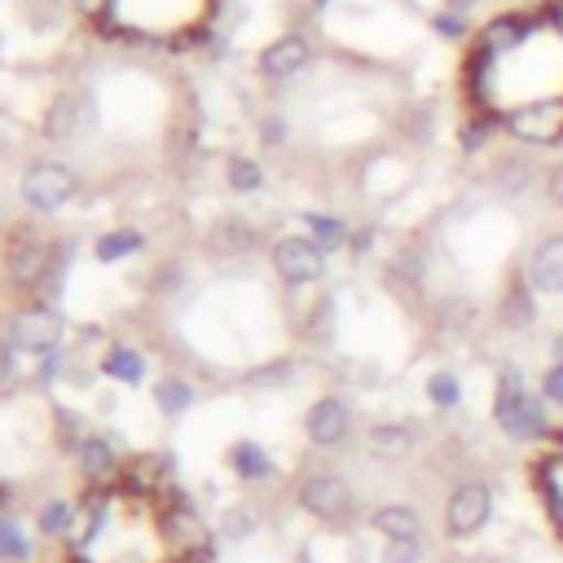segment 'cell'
Wrapping results in <instances>:
<instances>
[{
  "mask_svg": "<svg viewBox=\"0 0 563 563\" xmlns=\"http://www.w3.org/2000/svg\"><path fill=\"white\" fill-rule=\"evenodd\" d=\"M501 136L515 141L519 150L563 145V97H541L501 110Z\"/></svg>",
  "mask_w": 563,
  "mask_h": 563,
  "instance_id": "2",
  "label": "cell"
},
{
  "mask_svg": "<svg viewBox=\"0 0 563 563\" xmlns=\"http://www.w3.org/2000/svg\"><path fill=\"white\" fill-rule=\"evenodd\" d=\"M501 132V114H493V110H471V119L462 123V132H457V145H462V154H479V150H488V141Z\"/></svg>",
  "mask_w": 563,
  "mask_h": 563,
  "instance_id": "26",
  "label": "cell"
},
{
  "mask_svg": "<svg viewBox=\"0 0 563 563\" xmlns=\"http://www.w3.org/2000/svg\"><path fill=\"white\" fill-rule=\"evenodd\" d=\"M163 537H167L176 550H185V554H202L207 541H211V528H207V519H202L189 501L176 497V501L163 510Z\"/></svg>",
  "mask_w": 563,
  "mask_h": 563,
  "instance_id": "14",
  "label": "cell"
},
{
  "mask_svg": "<svg viewBox=\"0 0 563 563\" xmlns=\"http://www.w3.org/2000/svg\"><path fill=\"white\" fill-rule=\"evenodd\" d=\"M484 563H510V559H484Z\"/></svg>",
  "mask_w": 563,
  "mask_h": 563,
  "instance_id": "45",
  "label": "cell"
},
{
  "mask_svg": "<svg viewBox=\"0 0 563 563\" xmlns=\"http://www.w3.org/2000/svg\"><path fill=\"white\" fill-rule=\"evenodd\" d=\"M224 185H229L233 194H255V189L264 185V167H260L255 158H246V154H233V158L224 163Z\"/></svg>",
  "mask_w": 563,
  "mask_h": 563,
  "instance_id": "31",
  "label": "cell"
},
{
  "mask_svg": "<svg viewBox=\"0 0 563 563\" xmlns=\"http://www.w3.org/2000/svg\"><path fill=\"white\" fill-rule=\"evenodd\" d=\"M97 369H101L106 378L123 383V387H136V383L145 378V352H141V347H132V343H110V347L101 352Z\"/></svg>",
  "mask_w": 563,
  "mask_h": 563,
  "instance_id": "20",
  "label": "cell"
},
{
  "mask_svg": "<svg viewBox=\"0 0 563 563\" xmlns=\"http://www.w3.org/2000/svg\"><path fill=\"white\" fill-rule=\"evenodd\" d=\"M427 550H422V537H405V541H383V554L378 563H422Z\"/></svg>",
  "mask_w": 563,
  "mask_h": 563,
  "instance_id": "36",
  "label": "cell"
},
{
  "mask_svg": "<svg viewBox=\"0 0 563 563\" xmlns=\"http://www.w3.org/2000/svg\"><path fill=\"white\" fill-rule=\"evenodd\" d=\"M537 391H541L545 405L563 409V361H550V365L537 374Z\"/></svg>",
  "mask_w": 563,
  "mask_h": 563,
  "instance_id": "37",
  "label": "cell"
},
{
  "mask_svg": "<svg viewBox=\"0 0 563 563\" xmlns=\"http://www.w3.org/2000/svg\"><path fill=\"white\" fill-rule=\"evenodd\" d=\"M13 356H18V352H13L9 339L0 334V387H9V383L18 378V361H13Z\"/></svg>",
  "mask_w": 563,
  "mask_h": 563,
  "instance_id": "40",
  "label": "cell"
},
{
  "mask_svg": "<svg viewBox=\"0 0 563 563\" xmlns=\"http://www.w3.org/2000/svg\"><path fill=\"white\" fill-rule=\"evenodd\" d=\"M268 268L277 273L282 286H317L330 268V255L308 233H282L268 246Z\"/></svg>",
  "mask_w": 563,
  "mask_h": 563,
  "instance_id": "6",
  "label": "cell"
},
{
  "mask_svg": "<svg viewBox=\"0 0 563 563\" xmlns=\"http://www.w3.org/2000/svg\"><path fill=\"white\" fill-rule=\"evenodd\" d=\"M519 273H523V282H528L537 295H563V229L541 233V238L528 246Z\"/></svg>",
  "mask_w": 563,
  "mask_h": 563,
  "instance_id": "10",
  "label": "cell"
},
{
  "mask_svg": "<svg viewBox=\"0 0 563 563\" xmlns=\"http://www.w3.org/2000/svg\"><path fill=\"white\" fill-rule=\"evenodd\" d=\"M427 26H431L440 40H449V44H462V40L475 35V31H471V18L457 13V9H435V13L427 18Z\"/></svg>",
  "mask_w": 563,
  "mask_h": 563,
  "instance_id": "34",
  "label": "cell"
},
{
  "mask_svg": "<svg viewBox=\"0 0 563 563\" xmlns=\"http://www.w3.org/2000/svg\"><path fill=\"white\" fill-rule=\"evenodd\" d=\"M435 330L440 334H449V339H462V334H471L475 325H479V303L475 299H466V295H449V299H440L435 303Z\"/></svg>",
  "mask_w": 563,
  "mask_h": 563,
  "instance_id": "23",
  "label": "cell"
},
{
  "mask_svg": "<svg viewBox=\"0 0 563 563\" xmlns=\"http://www.w3.org/2000/svg\"><path fill=\"white\" fill-rule=\"evenodd\" d=\"M317 4H325V0H317Z\"/></svg>",
  "mask_w": 563,
  "mask_h": 563,
  "instance_id": "46",
  "label": "cell"
},
{
  "mask_svg": "<svg viewBox=\"0 0 563 563\" xmlns=\"http://www.w3.org/2000/svg\"><path fill=\"white\" fill-rule=\"evenodd\" d=\"M550 361H563V330L550 339Z\"/></svg>",
  "mask_w": 563,
  "mask_h": 563,
  "instance_id": "44",
  "label": "cell"
},
{
  "mask_svg": "<svg viewBox=\"0 0 563 563\" xmlns=\"http://www.w3.org/2000/svg\"><path fill=\"white\" fill-rule=\"evenodd\" d=\"M493 427L510 444H541L554 435V422L545 413V400L537 387H528L519 365H497L493 383Z\"/></svg>",
  "mask_w": 563,
  "mask_h": 563,
  "instance_id": "1",
  "label": "cell"
},
{
  "mask_svg": "<svg viewBox=\"0 0 563 563\" xmlns=\"http://www.w3.org/2000/svg\"><path fill=\"white\" fill-rule=\"evenodd\" d=\"M541 13H545V22L563 35V0H545V4H541Z\"/></svg>",
  "mask_w": 563,
  "mask_h": 563,
  "instance_id": "42",
  "label": "cell"
},
{
  "mask_svg": "<svg viewBox=\"0 0 563 563\" xmlns=\"http://www.w3.org/2000/svg\"><path fill=\"white\" fill-rule=\"evenodd\" d=\"M374 246H378V229H374V224L352 229V242H347V251H352V255H369Z\"/></svg>",
  "mask_w": 563,
  "mask_h": 563,
  "instance_id": "39",
  "label": "cell"
},
{
  "mask_svg": "<svg viewBox=\"0 0 563 563\" xmlns=\"http://www.w3.org/2000/svg\"><path fill=\"white\" fill-rule=\"evenodd\" d=\"M290 374H295L290 356H273L268 365L246 369V383H251V387H277V383H290Z\"/></svg>",
  "mask_w": 563,
  "mask_h": 563,
  "instance_id": "35",
  "label": "cell"
},
{
  "mask_svg": "<svg viewBox=\"0 0 563 563\" xmlns=\"http://www.w3.org/2000/svg\"><path fill=\"white\" fill-rule=\"evenodd\" d=\"M493 510H497V497H493V484L488 479H457L444 497V537L449 541H471L479 537L488 523H493Z\"/></svg>",
  "mask_w": 563,
  "mask_h": 563,
  "instance_id": "3",
  "label": "cell"
},
{
  "mask_svg": "<svg viewBox=\"0 0 563 563\" xmlns=\"http://www.w3.org/2000/svg\"><path fill=\"white\" fill-rule=\"evenodd\" d=\"M541 194L554 211H563V158H554L545 172H541Z\"/></svg>",
  "mask_w": 563,
  "mask_h": 563,
  "instance_id": "38",
  "label": "cell"
},
{
  "mask_svg": "<svg viewBox=\"0 0 563 563\" xmlns=\"http://www.w3.org/2000/svg\"><path fill=\"white\" fill-rule=\"evenodd\" d=\"M229 471H233L242 484H260V479L273 475V457L264 453L260 440H233V449H229Z\"/></svg>",
  "mask_w": 563,
  "mask_h": 563,
  "instance_id": "25",
  "label": "cell"
},
{
  "mask_svg": "<svg viewBox=\"0 0 563 563\" xmlns=\"http://www.w3.org/2000/svg\"><path fill=\"white\" fill-rule=\"evenodd\" d=\"M418 449V427L413 422H374L365 431V453L378 462H405Z\"/></svg>",
  "mask_w": 563,
  "mask_h": 563,
  "instance_id": "16",
  "label": "cell"
},
{
  "mask_svg": "<svg viewBox=\"0 0 563 563\" xmlns=\"http://www.w3.org/2000/svg\"><path fill=\"white\" fill-rule=\"evenodd\" d=\"M141 246H145V233H141V229H110V233H101V238L92 242V255H97L101 264H114V260L136 255Z\"/></svg>",
  "mask_w": 563,
  "mask_h": 563,
  "instance_id": "27",
  "label": "cell"
},
{
  "mask_svg": "<svg viewBox=\"0 0 563 563\" xmlns=\"http://www.w3.org/2000/svg\"><path fill=\"white\" fill-rule=\"evenodd\" d=\"M308 66H312V44L299 31H286V35H277L260 48V75L273 79V84H286V79L303 75Z\"/></svg>",
  "mask_w": 563,
  "mask_h": 563,
  "instance_id": "11",
  "label": "cell"
},
{
  "mask_svg": "<svg viewBox=\"0 0 563 563\" xmlns=\"http://www.w3.org/2000/svg\"><path fill=\"white\" fill-rule=\"evenodd\" d=\"M251 532H260V506L238 501V506H229V510L220 515V537H224V541H246Z\"/></svg>",
  "mask_w": 563,
  "mask_h": 563,
  "instance_id": "30",
  "label": "cell"
},
{
  "mask_svg": "<svg viewBox=\"0 0 563 563\" xmlns=\"http://www.w3.org/2000/svg\"><path fill=\"white\" fill-rule=\"evenodd\" d=\"M84 123H88V101H84L79 92H62V97L53 101L48 119H44V136H48V141H66V136H75Z\"/></svg>",
  "mask_w": 563,
  "mask_h": 563,
  "instance_id": "21",
  "label": "cell"
},
{
  "mask_svg": "<svg viewBox=\"0 0 563 563\" xmlns=\"http://www.w3.org/2000/svg\"><path fill=\"white\" fill-rule=\"evenodd\" d=\"M295 506L303 515H312L317 523H347L356 515V493L339 471H308L295 484Z\"/></svg>",
  "mask_w": 563,
  "mask_h": 563,
  "instance_id": "5",
  "label": "cell"
},
{
  "mask_svg": "<svg viewBox=\"0 0 563 563\" xmlns=\"http://www.w3.org/2000/svg\"><path fill=\"white\" fill-rule=\"evenodd\" d=\"M440 9H457V13H471V9H479V0H440Z\"/></svg>",
  "mask_w": 563,
  "mask_h": 563,
  "instance_id": "43",
  "label": "cell"
},
{
  "mask_svg": "<svg viewBox=\"0 0 563 563\" xmlns=\"http://www.w3.org/2000/svg\"><path fill=\"white\" fill-rule=\"evenodd\" d=\"M427 400H431L440 413L457 409V405H462V378H457L453 369H435V374L427 378Z\"/></svg>",
  "mask_w": 563,
  "mask_h": 563,
  "instance_id": "32",
  "label": "cell"
},
{
  "mask_svg": "<svg viewBox=\"0 0 563 563\" xmlns=\"http://www.w3.org/2000/svg\"><path fill=\"white\" fill-rule=\"evenodd\" d=\"M369 528L383 541H405V537H422V515L409 501H383L369 510Z\"/></svg>",
  "mask_w": 563,
  "mask_h": 563,
  "instance_id": "19",
  "label": "cell"
},
{
  "mask_svg": "<svg viewBox=\"0 0 563 563\" xmlns=\"http://www.w3.org/2000/svg\"><path fill=\"white\" fill-rule=\"evenodd\" d=\"M75 466H79V475L84 479H92V484H101V479H110V475H119L123 471V444H119V435H84L75 449Z\"/></svg>",
  "mask_w": 563,
  "mask_h": 563,
  "instance_id": "13",
  "label": "cell"
},
{
  "mask_svg": "<svg viewBox=\"0 0 563 563\" xmlns=\"http://www.w3.org/2000/svg\"><path fill=\"white\" fill-rule=\"evenodd\" d=\"M70 523H75V501L66 497H48L35 506V528L44 537H70Z\"/></svg>",
  "mask_w": 563,
  "mask_h": 563,
  "instance_id": "29",
  "label": "cell"
},
{
  "mask_svg": "<svg viewBox=\"0 0 563 563\" xmlns=\"http://www.w3.org/2000/svg\"><path fill=\"white\" fill-rule=\"evenodd\" d=\"M427 246L422 242H400L391 255H387V282L400 290V295H418L427 286Z\"/></svg>",
  "mask_w": 563,
  "mask_h": 563,
  "instance_id": "17",
  "label": "cell"
},
{
  "mask_svg": "<svg viewBox=\"0 0 563 563\" xmlns=\"http://www.w3.org/2000/svg\"><path fill=\"white\" fill-rule=\"evenodd\" d=\"M207 246H211L216 255H224V260H238V255H246V251L255 246V229H251L242 216H224V220L211 224Z\"/></svg>",
  "mask_w": 563,
  "mask_h": 563,
  "instance_id": "22",
  "label": "cell"
},
{
  "mask_svg": "<svg viewBox=\"0 0 563 563\" xmlns=\"http://www.w3.org/2000/svg\"><path fill=\"white\" fill-rule=\"evenodd\" d=\"M299 224H303V233H308L325 255H334V251H343V246L352 242V229H347L343 216H330V211H303Z\"/></svg>",
  "mask_w": 563,
  "mask_h": 563,
  "instance_id": "24",
  "label": "cell"
},
{
  "mask_svg": "<svg viewBox=\"0 0 563 563\" xmlns=\"http://www.w3.org/2000/svg\"><path fill=\"white\" fill-rule=\"evenodd\" d=\"M0 334L9 339V347H13V352L48 356V352H62L66 321H62V312H53L48 303L31 299V303H22V308H13V312H9V321H4V330H0Z\"/></svg>",
  "mask_w": 563,
  "mask_h": 563,
  "instance_id": "4",
  "label": "cell"
},
{
  "mask_svg": "<svg viewBox=\"0 0 563 563\" xmlns=\"http://www.w3.org/2000/svg\"><path fill=\"white\" fill-rule=\"evenodd\" d=\"M26 559H31V541L22 523L13 515H0V563H26Z\"/></svg>",
  "mask_w": 563,
  "mask_h": 563,
  "instance_id": "33",
  "label": "cell"
},
{
  "mask_svg": "<svg viewBox=\"0 0 563 563\" xmlns=\"http://www.w3.org/2000/svg\"><path fill=\"white\" fill-rule=\"evenodd\" d=\"M70 4H75V13H79V18H88V22L106 18V9H110V0H70Z\"/></svg>",
  "mask_w": 563,
  "mask_h": 563,
  "instance_id": "41",
  "label": "cell"
},
{
  "mask_svg": "<svg viewBox=\"0 0 563 563\" xmlns=\"http://www.w3.org/2000/svg\"><path fill=\"white\" fill-rule=\"evenodd\" d=\"M352 435V405L343 396H317L303 409V440L312 449H339Z\"/></svg>",
  "mask_w": 563,
  "mask_h": 563,
  "instance_id": "9",
  "label": "cell"
},
{
  "mask_svg": "<svg viewBox=\"0 0 563 563\" xmlns=\"http://www.w3.org/2000/svg\"><path fill=\"white\" fill-rule=\"evenodd\" d=\"M53 273V242L40 229H13L4 238V277L18 290H35Z\"/></svg>",
  "mask_w": 563,
  "mask_h": 563,
  "instance_id": "7",
  "label": "cell"
},
{
  "mask_svg": "<svg viewBox=\"0 0 563 563\" xmlns=\"http://www.w3.org/2000/svg\"><path fill=\"white\" fill-rule=\"evenodd\" d=\"M493 189L506 194V198H523L532 185H541V167L532 163L528 150H510L501 158H493V172H488Z\"/></svg>",
  "mask_w": 563,
  "mask_h": 563,
  "instance_id": "15",
  "label": "cell"
},
{
  "mask_svg": "<svg viewBox=\"0 0 563 563\" xmlns=\"http://www.w3.org/2000/svg\"><path fill=\"white\" fill-rule=\"evenodd\" d=\"M119 475H123V484L132 493H167L172 488V457H163V453H136V457L123 462Z\"/></svg>",
  "mask_w": 563,
  "mask_h": 563,
  "instance_id": "18",
  "label": "cell"
},
{
  "mask_svg": "<svg viewBox=\"0 0 563 563\" xmlns=\"http://www.w3.org/2000/svg\"><path fill=\"white\" fill-rule=\"evenodd\" d=\"M537 317H541V295L523 282V273H515L497 295V325L510 334H528L537 325Z\"/></svg>",
  "mask_w": 563,
  "mask_h": 563,
  "instance_id": "12",
  "label": "cell"
},
{
  "mask_svg": "<svg viewBox=\"0 0 563 563\" xmlns=\"http://www.w3.org/2000/svg\"><path fill=\"white\" fill-rule=\"evenodd\" d=\"M154 405H158V413H167V418L185 413V409L194 405V383L180 378V374H163V378L154 383Z\"/></svg>",
  "mask_w": 563,
  "mask_h": 563,
  "instance_id": "28",
  "label": "cell"
},
{
  "mask_svg": "<svg viewBox=\"0 0 563 563\" xmlns=\"http://www.w3.org/2000/svg\"><path fill=\"white\" fill-rule=\"evenodd\" d=\"M79 189V176L57 163V158H40L22 172L18 180V198L26 202V211H62Z\"/></svg>",
  "mask_w": 563,
  "mask_h": 563,
  "instance_id": "8",
  "label": "cell"
}]
</instances>
